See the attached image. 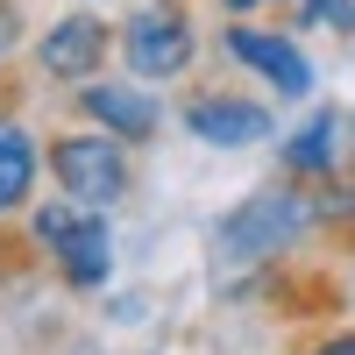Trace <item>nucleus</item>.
<instances>
[{
	"instance_id": "nucleus-1",
	"label": "nucleus",
	"mask_w": 355,
	"mask_h": 355,
	"mask_svg": "<svg viewBox=\"0 0 355 355\" xmlns=\"http://www.w3.org/2000/svg\"><path fill=\"white\" fill-rule=\"evenodd\" d=\"M313 220H320V206L299 192V178L291 185H263L220 220V256L227 263H277V256H291L306 242Z\"/></svg>"
},
{
	"instance_id": "nucleus-2",
	"label": "nucleus",
	"mask_w": 355,
	"mask_h": 355,
	"mask_svg": "<svg viewBox=\"0 0 355 355\" xmlns=\"http://www.w3.org/2000/svg\"><path fill=\"white\" fill-rule=\"evenodd\" d=\"M36 242L50 249L57 277L71 291H100L114 277V227H107V206H85V199H57L36 206Z\"/></svg>"
},
{
	"instance_id": "nucleus-3",
	"label": "nucleus",
	"mask_w": 355,
	"mask_h": 355,
	"mask_svg": "<svg viewBox=\"0 0 355 355\" xmlns=\"http://www.w3.org/2000/svg\"><path fill=\"white\" fill-rule=\"evenodd\" d=\"M50 178H57V192L64 199H85V206H114L128 192V142L121 135H107V128H71V135H57L50 142Z\"/></svg>"
},
{
	"instance_id": "nucleus-4",
	"label": "nucleus",
	"mask_w": 355,
	"mask_h": 355,
	"mask_svg": "<svg viewBox=\"0 0 355 355\" xmlns=\"http://www.w3.org/2000/svg\"><path fill=\"white\" fill-rule=\"evenodd\" d=\"M199 57V28L178 0H150L121 21V64L142 78V85H164V78H185Z\"/></svg>"
},
{
	"instance_id": "nucleus-5",
	"label": "nucleus",
	"mask_w": 355,
	"mask_h": 355,
	"mask_svg": "<svg viewBox=\"0 0 355 355\" xmlns=\"http://www.w3.org/2000/svg\"><path fill=\"white\" fill-rule=\"evenodd\" d=\"M220 50H227L242 71H256L277 100H313V57L291 43V36H277V28H263V21H249V15H227Z\"/></svg>"
},
{
	"instance_id": "nucleus-6",
	"label": "nucleus",
	"mask_w": 355,
	"mask_h": 355,
	"mask_svg": "<svg viewBox=\"0 0 355 355\" xmlns=\"http://www.w3.org/2000/svg\"><path fill=\"white\" fill-rule=\"evenodd\" d=\"M277 114L263 100H242V93H192L185 100V135L206 142V150H256L270 142Z\"/></svg>"
},
{
	"instance_id": "nucleus-7",
	"label": "nucleus",
	"mask_w": 355,
	"mask_h": 355,
	"mask_svg": "<svg viewBox=\"0 0 355 355\" xmlns=\"http://www.w3.org/2000/svg\"><path fill=\"white\" fill-rule=\"evenodd\" d=\"M78 114H85L93 128L121 135L128 150L164 128V107H157V93H142V78H85V85H78Z\"/></svg>"
},
{
	"instance_id": "nucleus-8",
	"label": "nucleus",
	"mask_w": 355,
	"mask_h": 355,
	"mask_svg": "<svg viewBox=\"0 0 355 355\" xmlns=\"http://www.w3.org/2000/svg\"><path fill=\"white\" fill-rule=\"evenodd\" d=\"M114 43H121V36H114L100 15H64V21H50L43 36H36V64H43L50 78L85 85V78L107 64V50H114Z\"/></svg>"
},
{
	"instance_id": "nucleus-9",
	"label": "nucleus",
	"mask_w": 355,
	"mask_h": 355,
	"mask_svg": "<svg viewBox=\"0 0 355 355\" xmlns=\"http://www.w3.org/2000/svg\"><path fill=\"white\" fill-rule=\"evenodd\" d=\"M43 142L28 121H15V114H0V220H15L28 199H36V178H43Z\"/></svg>"
},
{
	"instance_id": "nucleus-10",
	"label": "nucleus",
	"mask_w": 355,
	"mask_h": 355,
	"mask_svg": "<svg viewBox=\"0 0 355 355\" xmlns=\"http://www.w3.org/2000/svg\"><path fill=\"white\" fill-rule=\"evenodd\" d=\"M341 142H348V121L334 107H313L306 121L284 135V171L299 178V185H306V178H334L341 171Z\"/></svg>"
},
{
	"instance_id": "nucleus-11",
	"label": "nucleus",
	"mask_w": 355,
	"mask_h": 355,
	"mask_svg": "<svg viewBox=\"0 0 355 355\" xmlns=\"http://www.w3.org/2000/svg\"><path fill=\"white\" fill-rule=\"evenodd\" d=\"M299 28H355V0H299Z\"/></svg>"
},
{
	"instance_id": "nucleus-12",
	"label": "nucleus",
	"mask_w": 355,
	"mask_h": 355,
	"mask_svg": "<svg viewBox=\"0 0 355 355\" xmlns=\"http://www.w3.org/2000/svg\"><path fill=\"white\" fill-rule=\"evenodd\" d=\"M15 43H21V15L0 0V50H15Z\"/></svg>"
},
{
	"instance_id": "nucleus-13",
	"label": "nucleus",
	"mask_w": 355,
	"mask_h": 355,
	"mask_svg": "<svg viewBox=\"0 0 355 355\" xmlns=\"http://www.w3.org/2000/svg\"><path fill=\"white\" fill-rule=\"evenodd\" d=\"M313 355H355V327H341V334H327V341H320Z\"/></svg>"
},
{
	"instance_id": "nucleus-14",
	"label": "nucleus",
	"mask_w": 355,
	"mask_h": 355,
	"mask_svg": "<svg viewBox=\"0 0 355 355\" xmlns=\"http://www.w3.org/2000/svg\"><path fill=\"white\" fill-rule=\"evenodd\" d=\"M227 15H263V8H284V0H220Z\"/></svg>"
},
{
	"instance_id": "nucleus-15",
	"label": "nucleus",
	"mask_w": 355,
	"mask_h": 355,
	"mask_svg": "<svg viewBox=\"0 0 355 355\" xmlns=\"http://www.w3.org/2000/svg\"><path fill=\"white\" fill-rule=\"evenodd\" d=\"M85 8H93V0H85Z\"/></svg>"
}]
</instances>
